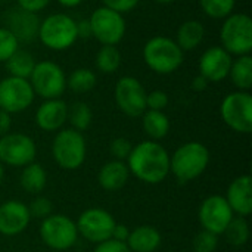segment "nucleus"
<instances>
[{
    "label": "nucleus",
    "instance_id": "f257e3e1",
    "mask_svg": "<svg viewBox=\"0 0 252 252\" xmlns=\"http://www.w3.org/2000/svg\"><path fill=\"white\" fill-rule=\"evenodd\" d=\"M128 171L143 183L158 185L170 174V155L155 140H145L133 146L127 158Z\"/></svg>",
    "mask_w": 252,
    "mask_h": 252
},
{
    "label": "nucleus",
    "instance_id": "f03ea898",
    "mask_svg": "<svg viewBox=\"0 0 252 252\" xmlns=\"http://www.w3.org/2000/svg\"><path fill=\"white\" fill-rule=\"evenodd\" d=\"M210 164V151L201 142H188L170 157V173L180 185L198 179Z\"/></svg>",
    "mask_w": 252,
    "mask_h": 252
},
{
    "label": "nucleus",
    "instance_id": "7ed1b4c3",
    "mask_svg": "<svg viewBox=\"0 0 252 252\" xmlns=\"http://www.w3.org/2000/svg\"><path fill=\"white\" fill-rule=\"evenodd\" d=\"M142 53L148 68L161 75L173 74L185 61V52L173 38L165 35H155L149 38L143 46Z\"/></svg>",
    "mask_w": 252,
    "mask_h": 252
},
{
    "label": "nucleus",
    "instance_id": "20e7f679",
    "mask_svg": "<svg viewBox=\"0 0 252 252\" xmlns=\"http://www.w3.org/2000/svg\"><path fill=\"white\" fill-rule=\"evenodd\" d=\"M38 38L49 50H68L78 40L77 22L66 13H52L40 22Z\"/></svg>",
    "mask_w": 252,
    "mask_h": 252
},
{
    "label": "nucleus",
    "instance_id": "39448f33",
    "mask_svg": "<svg viewBox=\"0 0 252 252\" xmlns=\"http://www.w3.org/2000/svg\"><path fill=\"white\" fill-rule=\"evenodd\" d=\"M87 145L83 133L74 128H61L52 142L55 162L63 170H77L86 161Z\"/></svg>",
    "mask_w": 252,
    "mask_h": 252
},
{
    "label": "nucleus",
    "instance_id": "423d86ee",
    "mask_svg": "<svg viewBox=\"0 0 252 252\" xmlns=\"http://www.w3.org/2000/svg\"><path fill=\"white\" fill-rule=\"evenodd\" d=\"M221 47L232 56L250 55L252 50V19L247 13H230L220 30Z\"/></svg>",
    "mask_w": 252,
    "mask_h": 252
},
{
    "label": "nucleus",
    "instance_id": "0eeeda50",
    "mask_svg": "<svg viewBox=\"0 0 252 252\" xmlns=\"http://www.w3.org/2000/svg\"><path fill=\"white\" fill-rule=\"evenodd\" d=\"M28 81L34 90V94H38L44 100L61 99L66 90V75L62 66L52 61L35 62Z\"/></svg>",
    "mask_w": 252,
    "mask_h": 252
},
{
    "label": "nucleus",
    "instance_id": "6e6552de",
    "mask_svg": "<svg viewBox=\"0 0 252 252\" xmlns=\"http://www.w3.org/2000/svg\"><path fill=\"white\" fill-rule=\"evenodd\" d=\"M40 238L46 247L55 251H66L72 248L78 239L77 224L63 214H50L41 220Z\"/></svg>",
    "mask_w": 252,
    "mask_h": 252
},
{
    "label": "nucleus",
    "instance_id": "1a4fd4ad",
    "mask_svg": "<svg viewBox=\"0 0 252 252\" xmlns=\"http://www.w3.org/2000/svg\"><path fill=\"white\" fill-rule=\"evenodd\" d=\"M92 37L102 46H117L126 35V19L121 13L100 6L94 9L89 18Z\"/></svg>",
    "mask_w": 252,
    "mask_h": 252
},
{
    "label": "nucleus",
    "instance_id": "9d476101",
    "mask_svg": "<svg viewBox=\"0 0 252 252\" xmlns=\"http://www.w3.org/2000/svg\"><path fill=\"white\" fill-rule=\"evenodd\" d=\"M220 114L227 127L241 134H250L252 131V96L248 92L229 93L221 105Z\"/></svg>",
    "mask_w": 252,
    "mask_h": 252
},
{
    "label": "nucleus",
    "instance_id": "9b49d317",
    "mask_svg": "<svg viewBox=\"0 0 252 252\" xmlns=\"http://www.w3.org/2000/svg\"><path fill=\"white\" fill-rule=\"evenodd\" d=\"M77 230L84 239L92 244H102L112 238L117 224L114 216L102 208H89L83 211L77 220Z\"/></svg>",
    "mask_w": 252,
    "mask_h": 252
},
{
    "label": "nucleus",
    "instance_id": "f8f14e48",
    "mask_svg": "<svg viewBox=\"0 0 252 252\" xmlns=\"http://www.w3.org/2000/svg\"><path fill=\"white\" fill-rule=\"evenodd\" d=\"M37 146L24 133H7L0 137V162L10 167H25L34 162Z\"/></svg>",
    "mask_w": 252,
    "mask_h": 252
},
{
    "label": "nucleus",
    "instance_id": "ddd939ff",
    "mask_svg": "<svg viewBox=\"0 0 252 252\" xmlns=\"http://www.w3.org/2000/svg\"><path fill=\"white\" fill-rule=\"evenodd\" d=\"M34 90L28 80L18 77H6L0 80V109L7 114L25 111L34 102Z\"/></svg>",
    "mask_w": 252,
    "mask_h": 252
},
{
    "label": "nucleus",
    "instance_id": "4468645a",
    "mask_svg": "<svg viewBox=\"0 0 252 252\" xmlns=\"http://www.w3.org/2000/svg\"><path fill=\"white\" fill-rule=\"evenodd\" d=\"M115 102L127 117H142L146 111V90L137 78L131 75L121 77L115 84Z\"/></svg>",
    "mask_w": 252,
    "mask_h": 252
},
{
    "label": "nucleus",
    "instance_id": "2eb2a0df",
    "mask_svg": "<svg viewBox=\"0 0 252 252\" xmlns=\"http://www.w3.org/2000/svg\"><path fill=\"white\" fill-rule=\"evenodd\" d=\"M198 217L202 230L211 232L219 236L224 233L235 214L224 196L211 195L201 204Z\"/></svg>",
    "mask_w": 252,
    "mask_h": 252
},
{
    "label": "nucleus",
    "instance_id": "dca6fc26",
    "mask_svg": "<svg viewBox=\"0 0 252 252\" xmlns=\"http://www.w3.org/2000/svg\"><path fill=\"white\" fill-rule=\"evenodd\" d=\"M232 61V55L221 46H211L199 58V75L208 83H220L229 77Z\"/></svg>",
    "mask_w": 252,
    "mask_h": 252
},
{
    "label": "nucleus",
    "instance_id": "f3484780",
    "mask_svg": "<svg viewBox=\"0 0 252 252\" xmlns=\"http://www.w3.org/2000/svg\"><path fill=\"white\" fill-rule=\"evenodd\" d=\"M40 18L37 13L24 10L21 7H12L4 15V28H7L18 43H31L38 38Z\"/></svg>",
    "mask_w": 252,
    "mask_h": 252
},
{
    "label": "nucleus",
    "instance_id": "a211bd4d",
    "mask_svg": "<svg viewBox=\"0 0 252 252\" xmlns=\"http://www.w3.org/2000/svg\"><path fill=\"white\" fill-rule=\"evenodd\" d=\"M31 221L27 204L10 199L0 205V233L4 236H16L22 233Z\"/></svg>",
    "mask_w": 252,
    "mask_h": 252
},
{
    "label": "nucleus",
    "instance_id": "6ab92c4d",
    "mask_svg": "<svg viewBox=\"0 0 252 252\" xmlns=\"http://www.w3.org/2000/svg\"><path fill=\"white\" fill-rule=\"evenodd\" d=\"M226 201L230 205L233 214L239 217H248L252 213V177L244 174L236 177L227 188Z\"/></svg>",
    "mask_w": 252,
    "mask_h": 252
},
{
    "label": "nucleus",
    "instance_id": "aec40b11",
    "mask_svg": "<svg viewBox=\"0 0 252 252\" xmlns=\"http://www.w3.org/2000/svg\"><path fill=\"white\" fill-rule=\"evenodd\" d=\"M68 105L62 99H47L35 111V124L43 131H59L66 123Z\"/></svg>",
    "mask_w": 252,
    "mask_h": 252
},
{
    "label": "nucleus",
    "instance_id": "412c9836",
    "mask_svg": "<svg viewBox=\"0 0 252 252\" xmlns=\"http://www.w3.org/2000/svg\"><path fill=\"white\" fill-rule=\"evenodd\" d=\"M128 177H130V171L127 164L124 161L112 159L105 165H102L97 174V182L102 189L108 192H117L127 185Z\"/></svg>",
    "mask_w": 252,
    "mask_h": 252
},
{
    "label": "nucleus",
    "instance_id": "4be33fe9",
    "mask_svg": "<svg viewBox=\"0 0 252 252\" xmlns=\"http://www.w3.org/2000/svg\"><path fill=\"white\" fill-rule=\"evenodd\" d=\"M126 245L131 252H155L161 245V233L154 226H139L130 230Z\"/></svg>",
    "mask_w": 252,
    "mask_h": 252
},
{
    "label": "nucleus",
    "instance_id": "5701e85b",
    "mask_svg": "<svg viewBox=\"0 0 252 252\" xmlns=\"http://www.w3.org/2000/svg\"><path fill=\"white\" fill-rule=\"evenodd\" d=\"M205 38V25L196 19L185 21L176 32V43L183 52L195 50Z\"/></svg>",
    "mask_w": 252,
    "mask_h": 252
},
{
    "label": "nucleus",
    "instance_id": "b1692460",
    "mask_svg": "<svg viewBox=\"0 0 252 252\" xmlns=\"http://www.w3.org/2000/svg\"><path fill=\"white\" fill-rule=\"evenodd\" d=\"M142 127L143 131L149 136V140H161L170 131V120L162 111L146 109L142 114Z\"/></svg>",
    "mask_w": 252,
    "mask_h": 252
},
{
    "label": "nucleus",
    "instance_id": "393cba45",
    "mask_svg": "<svg viewBox=\"0 0 252 252\" xmlns=\"http://www.w3.org/2000/svg\"><path fill=\"white\" fill-rule=\"evenodd\" d=\"M22 173L19 177L21 188L32 195H40L47 183V173L43 165L37 162H31L25 167H22Z\"/></svg>",
    "mask_w": 252,
    "mask_h": 252
},
{
    "label": "nucleus",
    "instance_id": "a878e982",
    "mask_svg": "<svg viewBox=\"0 0 252 252\" xmlns=\"http://www.w3.org/2000/svg\"><path fill=\"white\" fill-rule=\"evenodd\" d=\"M229 77L238 90L248 92L252 87V58L251 55L236 56L232 61Z\"/></svg>",
    "mask_w": 252,
    "mask_h": 252
},
{
    "label": "nucleus",
    "instance_id": "bb28decb",
    "mask_svg": "<svg viewBox=\"0 0 252 252\" xmlns=\"http://www.w3.org/2000/svg\"><path fill=\"white\" fill-rule=\"evenodd\" d=\"M4 65H6V69H7L9 75L28 80L32 69H34V66H35V61H34V56L30 52L18 49L4 62Z\"/></svg>",
    "mask_w": 252,
    "mask_h": 252
},
{
    "label": "nucleus",
    "instance_id": "cd10ccee",
    "mask_svg": "<svg viewBox=\"0 0 252 252\" xmlns=\"http://www.w3.org/2000/svg\"><path fill=\"white\" fill-rule=\"evenodd\" d=\"M123 62L121 52L117 46H102L94 58L96 68L103 74H114L120 69Z\"/></svg>",
    "mask_w": 252,
    "mask_h": 252
},
{
    "label": "nucleus",
    "instance_id": "c85d7f7f",
    "mask_svg": "<svg viewBox=\"0 0 252 252\" xmlns=\"http://www.w3.org/2000/svg\"><path fill=\"white\" fill-rule=\"evenodd\" d=\"M66 121H69L71 128L83 133L87 130L93 121V112L92 108L86 102H74L71 106H68V117Z\"/></svg>",
    "mask_w": 252,
    "mask_h": 252
},
{
    "label": "nucleus",
    "instance_id": "c756f323",
    "mask_svg": "<svg viewBox=\"0 0 252 252\" xmlns=\"http://www.w3.org/2000/svg\"><path fill=\"white\" fill-rule=\"evenodd\" d=\"M96 83V74L87 68H77L66 78V87L74 93H87L94 89Z\"/></svg>",
    "mask_w": 252,
    "mask_h": 252
},
{
    "label": "nucleus",
    "instance_id": "7c9ffc66",
    "mask_svg": "<svg viewBox=\"0 0 252 252\" xmlns=\"http://www.w3.org/2000/svg\"><path fill=\"white\" fill-rule=\"evenodd\" d=\"M227 242L233 247H244L250 239V226L245 217H233L223 233Z\"/></svg>",
    "mask_w": 252,
    "mask_h": 252
},
{
    "label": "nucleus",
    "instance_id": "2f4dec72",
    "mask_svg": "<svg viewBox=\"0 0 252 252\" xmlns=\"http://www.w3.org/2000/svg\"><path fill=\"white\" fill-rule=\"evenodd\" d=\"M236 0H199L202 12L213 19H224L233 13Z\"/></svg>",
    "mask_w": 252,
    "mask_h": 252
},
{
    "label": "nucleus",
    "instance_id": "473e14b6",
    "mask_svg": "<svg viewBox=\"0 0 252 252\" xmlns=\"http://www.w3.org/2000/svg\"><path fill=\"white\" fill-rule=\"evenodd\" d=\"M18 49L19 43L15 35L7 28L0 27V63H4Z\"/></svg>",
    "mask_w": 252,
    "mask_h": 252
},
{
    "label": "nucleus",
    "instance_id": "72a5a7b5",
    "mask_svg": "<svg viewBox=\"0 0 252 252\" xmlns=\"http://www.w3.org/2000/svg\"><path fill=\"white\" fill-rule=\"evenodd\" d=\"M219 247V236L207 232V230H201L192 242V248L193 252H214Z\"/></svg>",
    "mask_w": 252,
    "mask_h": 252
},
{
    "label": "nucleus",
    "instance_id": "f704fd0d",
    "mask_svg": "<svg viewBox=\"0 0 252 252\" xmlns=\"http://www.w3.org/2000/svg\"><path fill=\"white\" fill-rule=\"evenodd\" d=\"M28 207V211H30V216L31 219H38V220H44L46 217H49L53 211V204L49 198L46 196H40L37 195Z\"/></svg>",
    "mask_w": 252,
    "mask_h": 252
},
{
    "label": "nucleus",
    "instance_id": "c9c22d12",
    "mask_svg": "<svg viewBox=\"0 0 252 252\" xmlns=\"http://www.w3.org/2000/svg\"><path fill=\"white\" fill-rule=\"evenodd\" d=\"M133 149V143L126 137H115L109 143V152L117 161H127Z\"/></svg>",
    "mask_w": 252,
    "mask_h": 252
},
{
    "label": "nucleus",
    "instance_id": "e433bc0d",
    "mask_svg": "<svg viewBox=\"0 0 252 252\" xmlns=\"http://www.w3.org/2000/svg\"><path fill=\"white\" fill-rule=\"evenodd\" d=\"M170 97L164 90H152L146 93V109L164 111L168 106Z\"/></svg>",
    "mask_w": 252,
    "mask_h": 252
},
{
    "label": "nucleus",
    "instance_id": "4c0bfd02",
    "mask_svg": "<svg viewBox=\"0 0 252 252\" xmlns=\"http://www.w3.org/2000/svg\"><path fill=\"white\" fill-rule=\"evenodd\" d=\"M103 1V6L124 15V13H128L131 12L140 0H102Z\"/></svg>",
    "mask_w": 252,
    "mask_h": 252
},
{
    "label": "nucleus",
    "instance_id": "58836bf2",
    "mask_svg": "<svg viewBox=\"0 0 252 252\" xmlns=\"http://www.w3.org/2000/svg\"><path fill=\"white\" fill-rule=\"evenodd\" d=\"M93 252H131L124 242H118L114 239L105 241L102 244H97Z\"/></svg>",
    "mask_w": 252,
    "mask_h": 252
},
{
    "label": "nucleus",
    "instance_id": "ea45409f",
    "mask_svg": "<svg viewBox=\"0 0 252 252\" xmlns=\"http://www.w3.org/2000/svg\"><path fill=\"white\" fill-rule=\"evenodd\" d=\"M49 3L50 0H18V7L32 13H38L40 10L46 9Z\"/></svg>",
    "mask_w": 252,
    "mask_h": 252
},
{
    "label": "nucleus",
    "instance_id": "a19ab883",
    "mask_svg": "<svg viewBox=\"0 0 252 252\" xmlns=\"http://www.w3.org/2000/svg\"><path fill=\"white\" fill-rule=\"evenodd\" d=\"M128 235H130V229L127 227V226H124V224H115V227H114V232H112V238L111 239H114V241H118V242H127V238H128Z\"/></svg>",
    "mask_w": 252,
    "mask_h": 252
},
{
    "label": "nucleus",
    "instance_id": "79ce46f5",
    "mask_svg": "<svg viewBox=\"0 0 252 252\" xmlns=\"http://www.w3.org/2000/svg\"><path fill=\"white\" fill-rule=\"evenodd\" d=\"M77 35H78V38L92 37V28H90L89 19H81L77 22Z\"/></svg>",
    "mask_w": 252,
    "mask_h": 252
},
{
    "label": "nucleus",
    "instance_id": "37998d69",
    "mask_svg": "<svg viewBox=\"0 0 252 252\" xmlns=\"http://www.w3.org/2000/svg\"><path fill=\"white\" fill-rule=\"evenodd\" d=\"M10 124H12L10 114H7V112H4V111L0 109V137H3L4 134L9 133Z\"/></svg>",
    "mask_w": 252,
    "mask_h": 252
},
{
    "label": "nucleus",
    "instance_id": "c03bdc74",
    "mask_svg": "<svg viewBox=\"0 0 252 252\" xmlns=\"http://www.w3.org/2000/svg\"><path fill=\"white\" fill-rule=\"evenodd\" d=\"M208 81L202 77V75H196L193 80H192V84H190V87H192V90H195V92H204L207 87H208Z\"/></svg>",
    "mask_w": 252,
    "mask_h": 252
},
{
    "label": "nucleus",
    "instance_id": "a18cd8bd",
    "mask_svg": "<svg viewBox=\"0 0 252 252\" xmlns=\"http://www.w3.org/2000/svg\"><path fill=\"white\" fill-rule=\"evenodd\" d=\"M63 7H77L83 3V0H56Z\"/></svg>",
    "mask_w": 252,
    "mask_h": 252
},
{
    "label": "nucleus",
    "instance_id": "49530a36",
    "mask_svg": "<svg viewBox=\"0 0 252 252\" xmlns=\"http://www.w3.org/2000/svg\"><path fill=\"white\" fill-rule=\"evenodd\" d=\"M3 177H4V168H3V164L0 162V183L3 182Z\"/></svg>",
    "mask_w": 252,
    "mask_h": 252
},
{
    "label": "nucleus",
    "instance_id": "de8ad7c7",
    "mask_svg": "<svg viewBox=\"0 0 252 252\" xmlns=\"http://www.w3.org/2000/svg\"><path fill=\"white\" fill-rule=\"evenodd\" d=\"M154 1L161 3V4H170V3H173V1H176V0H154Z\"/></svg>",
    "mask_w": 252,
    "mask_h": 252
},
{
    "label": "nucleus",
    "instance_id": "09e8293b",
    "mask_svg": "<svg viewBox=\"0 0 252 252\" xmlns=\"http://www.w3.org/2000/svg\"><path fill=\"white\" fill-rule=\"evenodd\" d=\"M6 1H9V0H0V3H6Z\"/></svg>",
    "mask_w": 252,
    "mask_h": 252
}]
</instances>
